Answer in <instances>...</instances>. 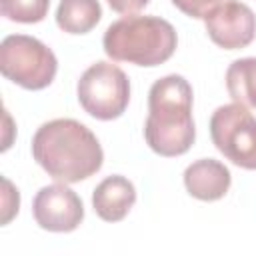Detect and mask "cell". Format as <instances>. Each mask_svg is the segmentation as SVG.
Here are the masks:
<instances>
[{
  "mask_svg": "<svg viewBox=\"0 0 256 256\" xmlns=\"http://www.w3.org/2000/svg\"><path fill=\"white\" fill-rule=\"evenodd\" d=\"M34 160L58 182L74 184L102 168L104 152L94 132L74 118L42 124L32 138Z\"/></svg>",
  "mask_w": 256,
  "mask_h": 256,
  "instance_id": "cell-1",
  "label": "cell"
},
{
  "mask_svg": "<svg viewBox=\"0 0 256 256\" xmlns=\"http://www.w3.org/2000/svg\"><path fill=\"white\" fill-rule=\"evenodd\" d=\"M146 144L160 156H180L196 138L192 120V86L180 74L156 80L148 92Z\"/></svg>",
  "mask_w": 256,
  "mask_h": 256,
  "instance_id": "cell-2",
  "label": "cell"
},
{
  "mask_svg": "<svg viewBox=\"0 0 256 256\" xmlns=\"http://www.w3.org/2000/svg\"><path fill=\"white\" fill-rule=\"evenodd\" d=\"M104 52L116 62L158 66L166 62L178 44L174 26L160 16H124L112 22L102 38Z\"/></svg>",
  "mask_w": 256,
  "mask_h": 256,
  "instance_id": "cell-3",
  "label": "cell"
},
{
  "mask_svg": "<svg viewBox=\"0 0 256 256\" xmlns=\"http://www.w3.org/2000/svg\"><path fill=\"white\" fill-rule=\"evenodd\" d=\"M58 70L54 52L34 36L10 34L0 44V72L26 90L52 84Z\"/></svg>",
  "mask_w": 256,
  "mask_h": 256,
  "instance_id": "cell-4",
  "label": "cell"
},
{
  "mask_svg": "<svg viewBox=\"0 0 256 256\" xmlns=\"http://www.w3.org/2000/svg\"><path fill=\"white\" fill-rule=\"evenodd\" d=\"M80 106L98 120H114L130 102V82L122 68L112 62H96L78 80Z\"/></svg>",
  "mask_w": 256,
  "mask_h": 256,
  "instance_id": "cell-5",
  "label": "cell"
},
{
  "mask_svg": "<svg viewBox=\"0 0 256 256\" xmlns=\"http://www.w3.org/2000/svg\"><path fill=\"white\" fill-rule=\"evenodd\" d=\"M214 146L236 166L256 170V118L234 102L214 110L210 118Z\"/></svg>",
  "mask_w": 256,
  "mask_h": 256,
  "instance_id": "cell-6",
  "label": "cell"
},
{
  "mask_svg": "<svg viewBox=\"0 0 256 256\" xmlns=\"http://www.w3.org/2000/svg\"><path fill=\"white\" fill-rule=\"evenodd\" d=\"M204 26L214 44L226 50L246 48L256 36V16L240 0H226L204 16Z\"/></svg>",
  "mask_w": 256,
  "mask_h": 256,
  "instance_id": "cell-7",
  "label": "cell"
},
{
  "mask_svg": "<svg viewBox=\"0 0 256 256\" xmlns=\"http://www.w3.org/2000/svg\"><path fill=\"white\" fill-rule=\"evenodd\" d=\"M32 214L40 228L50 232H72L84 220V204L80 196L64 182L38 190L32 202Z\"/></svg>",
  "mask_w": 256,
  "mask_h": 256,
  "instance_id": "cell-8",
  "label": "cell"
},
{
  "mask_svg": "<svg viewBox=\"0 0 256 256\" xmlns=\"http://www.w3.org/2000/svg\"><path fill=\"white\" fill-rule=\"evenodd\" d=\"M230 182V170L214 158H200L184 170V186L188 194L204 202L220 200L226 196Z\"/></svg>",
  "mask_w": 256,
  "mask_h": 256,
  "instance_id": "cell-9",
  "label": "cell"
},
{
  "mask_svg": "<svg viewBox=\"0 0 256 256\" xmlns=\"http://www.w3.org/2000/svg\"><path fill=\"white\" fill-rule=\"evenodd\" d=\"M136 202V188L124 176H108L104 178L92 194L94 212L106 222L122 220Z\"/></svg>",
  "mask_w": 256,
  "mask_h": 256,
  "instance_id": "cell-10",
  "label": "cell"
},
{
  "mask_svg": "<svg viewBox=\"0 0 256 256\" xmlns=\"http://www.w3.org/2000/svg\"><path fill=\"white\" fill-rule=\"evenodd\" d=\"M102 18L98 0H60L56 24L68 34H86Z\"/></svg>",
  "mask_w": 256,
  "mask_h": 256,
  "instance_id": "cell-11",
  "label": "cell"
},
{
  "mask_svg": "<svg viewBox=\"0 0 256 256\" xmlns=\"http://www.w3.org/2000/svg\"><path fill=\"white\" fill-rule=\"evenodd\" d=\"M226 88L234 102L256 108V58L234 60L226 70Z\"/></svg>",
  "mask_w": 256,
  "mask_h": 256,
  "instance_id": "cell-12",
  "label": "cell"
},
{
  "mask_svg": "<svg viewBox=\"0 0 256 256\" xmlns=\"http://www.w3.org/2000/svg\"><path fill=\"white\" fill-rule=\"evenodd\" d=\"M48 8H50V0H0L2 16L22 24L44 20Z\"/></svg>",
  "mask_w": 256,
  "mask_h": 256,
  "instance_id": "cell-13",
  "label": "cell"
},
{
  "mask_svg": "<svg viewBox=\"0 0 256 256\" xmlns=\"http://www.w3.org/2000/svg\"><path fill=\"white\" fill-rule=\"evenodd\" d=\"M220 0H172V4L190 18H204Z\"/></svg>",
  "mask_w": 256,
  "mask_h": 256,
  "instance_id": "cell-14",
  "label": "cell"
},
{
  "mask_svg": "<svg viewBox=\"0 0 256 256\" xmlns=\"http://www.w3.org/2000/svg\"><path fill=\"white\" fill-rule=\"evenodd\" d=\"M2 184H4V214H2V224H8L10 218L18 212L20 196H18V190L12 186V182L8 178H2Z\"/></svg>",
  "mask_w": 256,
  "mask_h": 256,
  "instance_id": "cell-15",
  "label": "cell"
},
{
  "mask_svg": "<svg viewBox=\"0 0 256 256\" xmlns=\"http://www.w3.org/2000/svg\"><path fill=\"white\" fill-rule=\"evenodd\" d=\"M148 2H150V0H108L110 8H112L114 12L126 14V16H130V14L138 12V10H142Z\"/></svg>",
  "mask_w": 256,
  "mask_h": 256,
  "instance_id": "cell-16",
  "label": "cell"
}]
</instances>
